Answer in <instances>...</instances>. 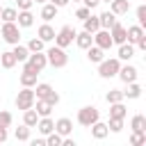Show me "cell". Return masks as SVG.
<instances>
[{
	"mask_svg": "<svg viewBox=\"0 0 146 146\" xmlns=\"http://www.w3.org/2000/svg\"><path fill=\"white\" fill-rule=\"evenodd\" d=\"M46 52V59L52 68H64L68 64V55H66V48H59V46H50Z\"/></svg>",
	"mask_w": 146,
	"mask_h": 146,
	"instance_id": "obj_1",
	"label": "cell"
},
{
	"mask_svg": "<svg viewBox=\"0 0 146 146\" xmlns=\"http://www.w3.org/2000/svg\"><path fill=\"white\" fill-rule=\"evenodd\" d=\"M119 66H121V59L119 57H110V59H100L98 62V75L110 80V78H116L119 73Z\"/></svg>",
	"mask_w": 146,
	"mask_h": 146,
	"instance_id": "obj_2",
	"label": "cell"
},
{
	"mask_svg": "<svg viewBox=\"0 0 146 146\" xmlns=\"http://www.w3.org/2000/svg\"><path fill=\"white\" fill-rule=\"evenodd\" d=\"M0 36H2V41H7L9 46H16V43H21V27H18L14 21H11V23H2Z\"/></svg>",
	"mask_w": 146,
	"mask_h": 146,
	"instance_id": "obj_3",
	"label": "cell"
},
{
	"mask_svg": "<svg viewBox=\"0 0 146 146\" xmlns=\"http://www.w3.org/2000/svg\"><path fill=\"white\" fill-rule=\"evenodd\" d=\"M23 66H25V68H30V71H34V73H41V71L48 66L46 52H43V50H39V52H30V57L23 62Z\"/></svg>",
	"mask_w": 146,
	"mask_h": 146,
	"instance_id": "obj_4",
	"label": "cell"
},
{
	"mask_svg": "<svg viewBox=\"0 0 146 146\" xmlns=\"http://www.w3.org/2000/svg\"><path fill=\"white\" fill-rule=\"evenodd\" d=\"M98 119H100V112H98V107H94V105H84L82 110H78V123L84 125V128H89V125L96 123Z\"/></svg>",
	"mask_w": 146,
	"mask_h": 146,
	"instance_id": "obj_5",
	"label": "cell"
},
{
	"mask_svg": "<svg viewBox=\"0 0 146 146\" xmlns=\"http://www.w3.org/2000/svg\"><path fill=\"white\" fill-rule=\"evenodd\" d=\"M73 39H75V30L71 27V25H62L59 27V32H55V46H59V48H68L71 43H73Z\"/></svg>",
	"mask_w": 146,
	"mask_h": 146,
	"instance_id": "obj_6",
	"label": "cell"
},
{
	"mask_svg": "<svg viewBox=\"0 0 146 146\" xmlns=\"http://www.w3.org/2000/svg\"><path fill=\"white\" fill-rule=\"evenodd\" d=\"M34 100H36L34 89H32V87H23V89L18 91V96H16V107H18V110H30V107L34 105Z\"/></svg>",
	"mask_w": 146,
	"mask_h": 146,
	"instance_id": "obj_7",
	"label": "cell"
},
{
	"mask_svg": "<svg viewBox=\"0 0 146 146\" xmlns=\"http://www.w3.org/2000/svg\"><path fill=\"white\" fill-rule=\"evenodd\" d=\"M94 46H98V48H103V50H110L112 46H114V41H112V36H110V30H96L94 34Z\"/></svg>",
	"mask_w": 146,
	"mask_h": 146,
	"instance_id": "obj_8",
	"label": "cell"
},
{
	"mask_svg": "<svg viewBox=\"0 0 146 146\" xmlns=\"http://www.w3.org/2000/svg\"><path fill=\"white\" fill-rule=\"evenodd\" d=\"M116 78L121 80V82H135L137 78H139V71H137V66H132V64H121L119 66V73H116Z\"/></svg>",
	"mask_w": 146,
	"mask_h": 146,
	"instance_id": "obj_9",
	"label": "cell"
},
{
	"mask_svg": "<svg viewBox=\"0 0 146 146\" xmlns=\"http://www.w3.org/2000/svg\"><path fill=\"white\" fill-rule=\"evenodd\" d=\"M110 36H112V41L116 43V46H121V43H125V25H121L119 21L110 27Z\"/></svg>",
	"mask_w": 146,
	"mask_h": 146,
	"instance_id": "obj_10",
	"label": "cell"
},
{
	"mask_svg": "<svg viewBox=\"0 0 146 146\" xmlns=\"http://www.w3.org/2000/svg\"><path fill=\"white\" fill-rule=\"evenodd\" d=\"M55 132H59L62 137H68V135L73 132V121H71L68 116L57 119V121H55Z\"/></svg>",
	"mask_w": 146,
	"mask_h": 146,
	"instance_id": "obj_11",
	"label": "cell"
},
{
	"mask_svg": "<svg viewBox=\"0 0 146 146\" xmlns=\"http://www.w3.org/2000/svg\"><path fill=\"white\" fill-rule=\"evenodd\" d=\"M16 25L18 27H32L34 25V14L30 9H21L18 16H16Z\"/></svg>",
	"mask_w": 146,
	"mask_h": 146,
	"instance_id": "obj_12",
	"label": "cell"
},
{
	"mask_svg": "<svg viewBox=\"0 0 146 146\" xmlns=\"http://www.w3.org/2000/svg\"><path fill=\"white\" fill-rule=\"evenodd\" d=\"M36 36H39L43 43H50V41L55 39V27H52L50 23H43V25H39V30H36Z\"/></svg>",
	"mask_w": 146,
	"mask_h": 146,
	"instance_id": "obj_13",
	"label": "cell"
},
{
	"mask_svg": "<svg viewBox=\"0 0 146 146\" xmlns=\"http://www.w3.org/2000/svg\"><path fill=\"white\" fill-rule=\"evenodd\" d=\"M89 128H91V137H94V139H105V137L110 135V128H107V123H103L100 119H98L96 123H91Z\"/></svg>",
	"mask_w": 146,
	"mask_h": 146,
	"instance_id": "obj_14",
	"label": "cell"
},
{
	"mask_svg": "<svg viewBox=\"0 0 146 146\" xmlns=\"http://www.w3.org/2000/svg\"><path fill=\"white\" fill-rule=\"evenodd\" d=\"M116 57L121 59V62H130L132 57H135V43H121L119 46V52H116Z\"/></svg>",
	"mask_w": 146,
	"mask_h": 146,
	"instance_id": "obj_15",
	"label": "cell"
},
{
	"mask_svg": "<svg viewBox=\"0 0 146 146\" xmlns=\"http://www.w3.org/2000/svg\"><path fill=\"white\" fill-rule=\"evenodd\" d=\"M34 128L46 137L48 132H52V130H55V121H52L50 116H39V121H36V125H34Z\"/></svg>",
	"mask_w": 146,
	"mask_h": 146,
	"instance_id": "obj_16",
	"label": "cell"
},
{
	"mask_svg": "<svg viewBox=\"0 0 146 146\" xmlns=\"http://www.w3.org/2000/svg\"><path fill=\"white\" fill-rule=\"evenodd\" d=\"M110 11H112L114 16H123V14L130 11V2H128V0H112V2H110Z\"/></svg>",
	"mask_w": 146,
	"mask_h": 146,
	"instance_id": "obj_17",
	"label": "cell"
},
{
	"mask_svg": "<svg viewBox=\"0 0 146 146\" xmlns=\"http://www.w3.org/2000/svg\"><path fill=\"white\" fill-rule=\"evenodd\" d=\"M73 41H75V46H78V48L87 50V48L94 43V36H91L89 32H84V30H82V32H75V39H73Z\"/></svg>",
	"mask_w": 146,
	"mask_h": 146,
	"instance_id": "obj_18",
	"label": "cell"
},
{
	"mask_svg": "<svg viewBox=\"0 0 146 146\" xmlns=\"http://www.w3.org/2000/svg\"><path fill=\"white\" fill-rule=\"evenodd\" d=\"M36 75H39V73H34V71H30V68L23 66V73L18 75L21 87H34V84H36Z\"/></svg>",
	"mask_w": 146,
	"mask_h": 146,
	"instance_id": "obj_19",
	"label": "cell"
},
{
	"mask_svg": "<svg viewBox=\"0 0 146 146\" xmlns=\"http://www.w3.org/2000/svg\"><path fill=\"white\" fill-rule=\"evenodd\" d=\"M110 116H112V119H125V116H128V107L123 105V100L110 103Z\"/></svg>",
	"mask_w": 146,
	"mask_h": 146,
	"instance_id": "obj_20",
	"label": "cell"
},
{
	"mask_svg": "<svg viewBox=\"0 0 146 146\" xmlns=\"http://www.w3.org/2000/svg\"><path fill=\"white\" fill-rule=\"evenodd\" d=\"M87 59H89V62H91V64H98V62H100V59H105V50H103V48H98V46H94V43H91V46H89V48H87Z\"/></svg>",
	"mask_w": 146,
	"mask_h": 146,
	"instance_id": "obj_21",
	"label": "cell"
},
{
	"mask_svg": "<svg viewBox=\"0 0 146 146\" xmlns=\"http://www.w3.org/2000/svg\"><path fill=\"white\" fill-rule=\"evenodd\" d=\"M32 107L36 110V114H39V116H50V112H52V105H50L46 98H36Z\"/></svg>",
	"mask_w": 146,
	"mask_h": 146,
	"instance_id": "obj_22",
	"label": "cell"
},
{
	"mask_svg": "<svg viewBox=\"0 0 146 146\" xmlns=\"http://www.w3.org/2000/svg\"><path fill=\"white\" fill-rule=\"evenodd\" d=\"M57 9H59V7H55L52 2H43V7H41V18H43V23H50V21L57 16Z\"/></svg>",
	"mask_w": 146,
	"mask_h": 146,
	"instance_id": "obj_23",
	"label": "cell"
},
{
	"mask_svg": "<svg viewBox=\"0 0 146 146\" xmlns=\"http://www.w3.org/2000/svg\"><path fill=\"white\" fill-rule=\"evenodd\" d=\"M82 30L84 32H89V34H94L96 30H100V23H98V16H94V14H89L84 21H82Z\"/></svg>",
	"mask_w": 146,
	"mask_h": 146,
	"instance_id": "obj_24",
	"label": "cell"
},
{
	"mask_svg": "<svg viewBox=\"0 0 146 146\" xmlns=\"http://www.w3.org/2000/svg\"><path fill=\"white\" fill-rule=\"evenodd\" d=\"M139 96H141V87L137 84V80H135V82H128V84H125V89H123V98L135 100V98H139Z\"/></svg>",
	"mask_w": 146,
	"mask_h": 146,
	"instance_id": "obj_25",
	"label": "cell"
},
{
	"mask_svg": "<svg viewBox=\"0 0 146 146\" xmlns=\"http://www.w3.org/2000/svg\"><path fill=\"white\" fill-rule=\"evenodd\" d=\"M98 23H100V27L103 30H110L114 23H116V16L107 9V11H103V14H98Z\"/></svg>",
	"mask_w": 146,
	"mask_h": 146,
	"instance_id": "obj_26",
	"label": "cell"
},
{
	"mask_svg": "<svg viewBox=\"0 0 146 146\" xmlns=\"http://www.w3.org/2000/svg\"><path fill=\"white\" fill-rule=\"evenodd\" d=\"M18 62H16V57H14V52L11 50H5V52H0V66L2 68H14Z\"/></svg>",
	"mask_w": 146,
	"mask_h": 146,
	"instance_id": "obj_27",
	"label": "cell"
},
{
	"mask_svg": "<svg viewBox=\"0 0 146 146\" xmlns=\"http://www.w3.org/2000/svg\"><path fill=\"white\" fill-rule=\"evenodd\" d=\"M36 121H39V114H36V110H34V107L23 110V123H25L27 128H34V125H36Z\"/></svg>",
	"mask_w": 146,
	"mask_h": 146,
	"instance_id": "obj_28",
	"label": "cell"
},
{
	"mask_svg": "<svg viewBox=\"0 0 146 146\" xmlns=\"http://www.w3.org/2000/svg\"><path fill=\"white\" fill-rule=\"evenodd\" d=\"M130 130L146 132V116H144V114H135V116L130 119Z\"/></svg>",
	"mask_w": 146,
	"mask_h": 146,
	"instance_id": "obj_29",
	"label": "cell"
},
{
	"mask_svg": "<svg viewBox=\"0 0 146 146\" xmlns=\"http://www.w3.org/2000/svg\"><path fill=\"white\" fill-rule=\"evenodd\" d=\"M16 16H18V9L16 7H2L0 9V18H2V23H16Z\"/></svg>",
	"mask_w": 146,
	"mask_h": 146,
	"instance_id": "obj_30",
	"label": "cell"
},
{
	"mask_svg": "<svg viewBox=\"0 0 146 146\" xmlns=\"http://www.w3.org/2000/svg\"><path fill=\"white\" fill-rule=\"evenodd\" d=\"M11 52H14V57H16V62H21V64H23V62H25V59L30 57V50H27V46H23V43H16Z\"/></svg>",
	"mask_w": 146,
	"mask_h": 146,
	"instance_id": "obj_31",
	"label": "cell"
},
{
	"mask_svg": "<svg viewBox=\"0 0 146 146\" xmlns=\"http://www.w3.org/2000/svg\"><path fill=\"white\" fill-rule=\"evenodd\" d=\"M32 89H34V96H36V98H46V96L52 91V87H50L48 82H36Z\"/></svg>",
	"mask_w": 146,
	"mask_h": 146,
	"instance_id": "obj_32",
	"label": "cell"
},
{
	"mask_svg": "<svg viewBox=\"0 0 146 146\" xmlns=\"http://www.w3.org/2000/svg\"><path fill=\"white\" fill-rule=\"evenodd\" d=\"M30 130H32V128H27V125L23 123V125H18V128L14 130V137H16L18 141H30Z\"/></svg>",
	"mask_w": 146,
	"mask_h": 146,
	"instance_id": "obj_33",
	"label": "cell"
},
{
	"mask_svg": "<svg viewBox=\"0 0 146 146\" xmlns=\"http://www.w3.org/2000/svg\"><path fill=\"white\" fill-rule=\"evenodd\" d=\"M25 46H27V50H30V52H39V50H43V48H46V43H43L39 36H32Z\"/></svg>",
	"mask_w": 146,
	"mask_h": 146,
	"instance_id": "obj_34",
	"label": "cell"
},
{
	"mask_svg": "<svg viewBox=\"0 0 146 146\" xmlns=\"http://www.w3.org/2000/svg\"><path fill=\"white\" fill-rule=\"evenodd\" d=\"M62 139H64V137H62L59 132L52 130V132L46 135V146H62Z\"/></svg>",
	"mask_w": 146,
	"mask_h": 146,
	"instance_id": "obj_35",
	"label": "cell"
},
{
	"mask_svg": "<svg viewBox=\"0 0 146 146\" xmlns=\"http://www.w3.org/2000/svg\"><path fill=\"white\" fill-rule=\"evenodd\" d=\"M144 144H146V132L132 130V135H130V146H144Z\"/></svg>",
	"mask_w": 146,
	"mask_h": 146,
	"instance_id": "obj_36",
	"label": "cell"
},
{
	"mask_svg": "<svg viewBox=\"0 0 146 146\" xmlns=\"http://www.w3.org/2000/svg\"><path fill=\"white\" fill-rule=\"evenodd\" d=\"M105 100L107 103H119V100H123V91L121 89H110L105 94Z\"/></svg>",
	"mask_w": 146,
	"mask_h": 146,
	"instance_id": "obj_37",
	"label": "cell"
},
{
	"mask_svg": "<svg viewBox=\"0 0 146 146\" xmlns=\"http://www.w3.org/2000/svg\"><path fill=\"white\" fill-rule=\"evenodd\" d=\"M107 128H110V132H121V130H123V119H112V116H110Z\"/></svg>",
	"mask_w": 146,
	"mask_h": 146,
	"instance_id": "obj_38",
	"label": "cell"
},
{
	"mask_svg": "<svg viewBox=\"0 0 146 146\" xmlns=\"http://www.w3.org/2000/svg\"><path fill=\"white\" fill-rule=\"evenodd\" d=\"M137 25H146V5H139L137 7Z\"/></svg>",
	"mask_w": 146,
	"mask_h": 146,
	"instance_id": "obj_39",
	"label": "cell"
},
{
	"mask_svg": "<svg viewBox=\"0 0 146 146\" xmlns=\"http://www.w3.org/2000/svg\"><path fill=\"white\" fill-rule=\"evenodd\" d=\"M11 121H14V116H11L9 112H5V110H0V125H5V128H9V125H11Z\"/></svg>",
	"mask_w": 146,
	"mask_h": 146,
	"instance_id": "obj_40",
	"label": "cell"
},
{
	"mask_svg": "<svg viewBox=\"0 0 146 146\" xmlns=\"http://www.w3.org/2000/svg\"><path fill=\"white\" fill-rule=\"evenodd\" d=\"M89 14H91V9H89V7H84V5H82V7H80V9H78V11H75V18H80V21H84V18H87V16H89Z\"/></svg>",
	"mask_w": 146,
	"mask_h": 146,
	"instance_id": "obj_41",
	"label": "cell"
},
{
	"mask_svg": "<svg viewBox=\"0 0 146 146\" xmlns=\"http://www.w3.org/2000/svg\"><path fill=\"white\" fill-rule=\"evenodd\" d=\"M46 100H48V103H50V105H52V107H55V105H57V103H59V94H57V91H55V89H52V91H50V94H48V96H46Z\"/></svg>",
	"mask_w": 146,
	"mask_h": 146,
	"instance_id": "obj_42",
	"label": "cell"
},
{
	"mask_svg": "<svg viewBox=\"0 0 146 146\" xmlns=\"http://www.w3.org/2000/svg\"><path fill=\"white\" fill-rule=\"evenodd\" d=\"M16 5H18V11H21V9H32L34 0H16Z\"/></svg>",
	"mask_w": 146,
	"mask_h": 146,
	"instance_id": "obj_43",
	"label": "cell"
},
{
	"mask_svg": "<svg viewBox=\"0 0 146 146\" xmlns=\"http://www.w3.org/2000/svg\"><path fill=\"white\" fill-rule=\"evenodd\" d=\"M98 2H100V0H82V5H84V7H89V9H96V7H98Z\"/></svg>",
	"mask_w": 146,
	"mask_h": 146,
	"instance_id": "obj_44",
	"label": "cell"
},
{
	"mask_svg": "<svg viewBox=\"0 0 146 146\" xmlns=\"http://www.w3.org/2000/svg\"><path fill=\"white\" fill-rule=\"evenodd\" d=\"M7 137H9L7 128H5V125H0V144H5V141H7Z\"/></svg>",
	"mask_w": 146,
	"mask_h": 146,
	"instance_id": "obj_45",
	"label": "cell"
},
{
	"mask_svg": "<svg viewBox=\"0 0 146 146\" xmlns=\"http://www.w3.org/2000/svg\"><path fill=\"white\" fill-rule=\"evenodd\" d=\"M32 146H46V139L39 137V139H32Z\"/></svg>",
	"mask_w": 146,
	"mask_h": 146,
	"instance_id": "obj_46",
	"label": "cell"
},
{
	"mask_svg": "<svg viewBox=\"0 0 146 146\" xmlns=\"http://www.w3.org/2000/svg\"><path fill=\"white\" fill-rule=\"evenodd\" d=\"M68 2H71V0H52V5H55V7H66Z\"/></svg>",
	"mask_w": 146,
	"mask_h": 146,
	"instance_id": "obj_47",
	"label": "cell"
},
{
	"mask_svg": "<svg viewBox=\"0 0 146 146\" xmlns=\"http://www.w3.org/2000/svg\"><path fill=\"white\" fill-rule=\"evenodd\" d=\"M100 2H112V0H100Z\"/></svg>",
	"mask_w": 146,
	"mask_h": 146,
	"instance_id": "obj_48",
	"label": "cell"
},
{
	"mask_svg": "<svg viewBox=\"0 0 146 146\" xmlns=\"http://www.w3.org/2000/svg\"><path fill=\"white\" fill-rule=\"evenodd\" d=\"M34 2H46V0H34Z\"/></svg>",
	"mask_w": 146,
	"mask_h": 146,
	"instance_id": "obj_49",
	"label": "cell"
},
{
	"mask_svg": "<svg viewBox=\"0 0 146 146\" xmlns=\"http://www.w3.org/2000/svg\"><path fill=\"white\" fill-rule=\"evenodd\" d=\"M73 2H82V0H73Z\"/></svg>",
	"mask_w": 146,
	"mask_h": 146,
	"instance_id": "obj_50",
	"label": "cell"
},
{
	"mask_svg": "<svg viewBox=\"0 0 146 146\" xmlns=\"http://www.w3.org/2000/svg\"><path fill=\"white\" fill-rule=\"evenodd\" d=\"M0 27H2V18H0Z\"/></svg>",
	"mask_w": 146,
	"mask_h": 146,
	"instance_id": "obj_51",
	"label": "cell"
},
{
	"mask_svg": "<svg viewBox=\"0 0 146 146\" xmlns=\"http://www.w3.org/2000/svg\"><path fill=\"white\" fill-rule=\"evenodd\" d=\"M46 2H52V0H46Z\"/></svg>",
	"mask_w": 146,
	"mask_h": 146,
	"instance_id": "obj_52",
	"label": "cell"
},
{
	"mask_svg": "<svg viewBox=\"0 0 146 146\" xmlns=\"http://www.w3.org/2000/svg\"><path fill=\"white\" fill-rule=\"evenodd\" d=\"M0 9H2V7H0Z\"/></svg>",
	"mask_w": 146,
	"mask_h": 146,
	"instance_id": "obj_53",
	"label": "cell"
}]
</instances>
